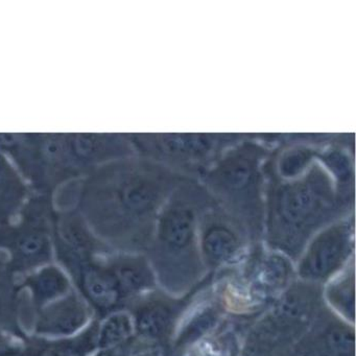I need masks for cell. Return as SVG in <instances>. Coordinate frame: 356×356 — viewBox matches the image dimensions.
I'll list each match as a JSON object with an SVG mask.
<instances>
[{
    "instance_id": "obj_1",
    "label": "cell",
    "mask_w": 356,
    "mask_h": 356,
    "mask_svg": "<svg viewBox=\"0 0 356 356\" xmlns=\"http://www.w3.org/2000/svg\"><path fill=\"white\" fill-rule=\"evenodd\" d=\"M156 199L155 187L136 165L111 161L64 185L53 203L57 210L76 209L112 251L145 254Z\"/></svg>"
},
{
    "instance_id": "obj_2",
    "label": "cell",
    "mask_w": 356,
    "mask_h": 356,
    "mask_svg": "<svg viewBox=\"0 0 356 356\" xmlns=\"http://www.w3.org/2000/svg\"><path fill=\"white\" fill-rule=\"evenodd\" d=\"M295 262L280 252L251 249L234 266L211 275V286L229 316H259L295 281Z\"/></svg>"
},
{
    "instance_id": "obj_3",
    "label": "cell",
    "mask_w": 356,
    "mask_h": 356,
    "mask_svg": "<svg viewBox=\"0 0 356 356\" xmlns=\"http://www.w3.org/2000/svg\"><path fill=\"white\" fill-rule=\"evenodd\" d=\"M145 255L158 287L172 297H188L211 276L202 259L197 218L188 208H174L162 216Z\"/></svg>"
},
{
    "instance_id": "obj_4",
    "label": "cell",
    "mask_w": 356,
    "mask_h": 356,
    "mask_svg": "<svg viewBox=\"0 0 356 356\" xmlns=\"http://www.w3.org/2000/svg\"><path fill=\"white\" fill-rule=\"evenodd\" d=\"M322 304V286L297 279L245 325L243 356H273L289 351L303 337Z\"/></svg>"
},
{
    "instance_id": "obj_5",
    "label": "cell",
    "mask_w": 356,
    "mask_h": 356,
    "mask_svg": "<svg viewBox=\"0 0 356 356\" xmlns=\"http://www.w3.org/2000/svg\"><path fill=\"white\" fill-rule=\"evenodd\" d=\"M53 197L32 195L13 222L0 226V252L16 279L55 262Z\"/></svg>"
},
{
    "instance_id": "obj_6",
    "label": "cell",
    "mask_w": 356,
    "mask_h": 356,
    "mask_svg": "<svg viewBox=\"0 0 356 356\" xmlns=\"http://www.w3.org/2000/svg\"><path fill=\"white\" fill-rule=\"evenodd\" d=\"M3 153L36 195L53 197L64 185L81 178L70 163L65 134H14Z\"/></svg>"
},
{
    "instance_id": "obj_7",
    "label": "cell",
    "mask_w": 356,
    "mask_h": 356,
    "mask_svg": "<svg viewBox=\"0 0 356 356\" xmlns=\"http://www.w3.org/2000/svg\"><path fill=\"white\" fill-rule=\"evenodd\" d=\"M109 254L55 257L56 264L67 273L74 289L90 306L95 318L99 321L116 310L126 308V300L108 262Z\"/></svg>"
},
{
    "instance_id": "obj_8",
    "label": "cell",
    "mask_w": 356,
    "mask_h": 356,
    "mask_svg": "<svg viewBox=\"0 0 356 356\" xmlns=\"http://www.w3.org/2000/svg\"><path fill=\"white\" fill-rule=\"evenodd\" d=\"M353 259V228L347 224L333 225L308 241L295 261L296 277L302 282L322 286Z\"/></svg>"
},
{
    "instance_id": "obj_9",
    "label": "cell",
    "mask_w": 356,
    "mask_h": 356,
    "mask_svg": "<svg viewBox=\"0 0 356 356\" xmlns=\"http://www.w3.org/2000/svg\"><path fill=\"white\" fill-rule=\"evenodd\" d=\"M188 297L179 299L157 289L129 303L124 309L132 316L135 337L170 351L177 322Z\"/></svg>"
},
{
    "instance_id": "obj_10",
    "label": "cell",
    "mask_w": 356,
    "mask_h": 356,
    "mask_svg": "<svg viewBox=\"0 0 356 356\" xmlns=\"http://www.w3.org/2000/svg\"><path fill=\"white\" fill-rule=\"evenodd\" d=\"M289 353L291 356H355V327L335 316L323 303L303 337Z\"/></svg>"
},
{
    "instance_id": "obj_11",
    "label": "cell",
    "mask_w": 356,
    "mask_h": 356,
    "mask_svg": "<svg viewBox=\"0 0 356 356\" xmlns=\"http://www.w3.org/2000/svg\"><path fill=\"white\" fill-rule=\"evenodd\" d=\"M90 306L76 289L38 310L33 316L28 337L66 339L82 332L95 320Z\"/></svg>"
},
{
    "instance_id": "obj_12",
    "label": "cell",
    "mask_w": 356,
    "mask_h": 356,
    "mask_svg": "<svg viewBox=\"0 0 356 356\" xmlns=\"http://www.w3.org/2000/svg\"><path fill=\"white\" fill-rule=\"evenodd\" d=\"M199 245L210 275L234 266L251 250L234 229L220 222L208 225L199 233Z\"/></svg>"
},
{
    "instance_id": "obj_13",
    "label": "cell",
    "mask_w": 356,
    "mask_h": 356,
    "mask_svg": "<svg viewBox=\"0 0 356 356\" xmlns=\"http://www.w3.org/2000/svg\"><path fill=\"white\" fill-rule=\"evenodd\" d=\"M108 262L118 279L126 307L134 300L159 289L145 254L112 252L108 255Z\"/></svg>"
},
{
    "instance_id": "obj_14",
    "label": "cell",
    "mask_w": 356,
    "mask_h": 356,
    "mask_svg": "<svg viewBox=\"0 0 356 356\" xmlns=\"http://www.w3.org/2000/svg\"><path fill=\"white\" fill-rule=\"evenodd\" d=\"M66 149L72 168L80 177L113 161L120 138L108 134H65Z\"/></svg>"
},
{
    "instance_id": "obj_15",
    "label": "cell",
    "mask_w": 356,
    "mask_h": 356,
    "mask_svg": "<svg viewBox=\"0 0 356 356\" xmlns=\"http://www.w3.org/2000/svg\"><path fill=\"white\" fill-rule=\"evenodd\" d=\"M243 333L241 320L228 316L178 356H243Z\"/></svg>"
},
{
    "instance_id": "obj_16",
    "label": "cell",
    "mask_w": 356,
    "mask_h": 356,
    "mask_svg": "<svg viewBox=\"0 0 356 356\" xmlns=\"http://www.w3.org/2000/svg\"><path fill=\"white\" fill-rule=\"evenodd\" d=\"M34 195L14 162L0 152V226L11 224Z\"/></svg>"
},
{
    "instance_id": "obj_17",
    "label": "cell",
    "mask_w": 356,
    "mask_h": 356,
    "mask_svg": "<svg viewBox=\"0 0 356 356\" xmlns=\"http://www.w3.org/2000/svg\"><path fill=\"white\" fill-rule=\"evenodd\" d=\"M99 320L95 318L82 332L66 339L26 337L24 356H90L97 351Z\"/></svg>"
},
{
    "instance_id": "obj_18",
    "label": "cell",
    "mask_w": 356,
    "mask_h": 356,
    "mask_svg": "<svg viewBox=\"0 0 356 356\" xmlns=\"http://www.w3.org/2000/svg\"><path fill=\"white\" fill-rule=\"evenodd\" d=\"M322 301L335 316L355 327V259L322 285Z\"/></svg>"
},
{
    "instance_id": "obj_19",
    "label": "cell",
    "mask_w": 356,
    "mask_h": 356,
    "mask_svg": "<svg viewBox=\"0 0 356 356\" xmlns=\"http://www.w3.org/2000/svg\"><path fill=\"white\" fill-rule=\"evenodd\" d=\"M135 335L134 322L130 312L116 310L99 321L97 351L109 353L126 345Z\"/></svg>"
},
{
    "instance_id": "obj_20",
    "label": "cell",
    "mask_w": 356,
    "mask_h": 356,
    "mask_svg": "<svg viewBox=\"0 0 356 356\" xmlns=\"http://www.w3.org/2000/svg\"><path fill=\"white\" fill-rule=\"evenodd\" d=\"M0 329L26 337L18 321L17 279L3 252H0Z\"/></svg>"
},
{
    "instance_id": "obj_21",
    "label": "cell",
    "mask_w": 356,
    "mask_h": 356,
    "mask_svg": "<svg viewBox=\"0 0 356 356\" xmlns=\"http://www.w3.org/2000/svg\"><path fill=\"white\" fill-rule=\"evenodd\" d=\"M26 337L0 329V356H24Z\"/></svg>"
},
{
    "instance_id": "obj_22",
    "label": "cell",
    "mask_w": 356,
    "mask_h": 356,
    "mask_svg": "<svg viewBox=\"0 0 356 356\" xmlns=\"http://www.w3.org/2000/svg\"><path fill=\"white\" fill-rule=\"evenodd\" d=\"M90 356H107L105 355V354L103 353V352L101 351H97L95 353H93L92 355Z\"/></svg>"
},
{
    "instance_id": "obj_23",
    "label": "cell",
    "mask_w": 356,
    "mask_h": 356,
    "mask_svg": "<svg viewBox=\"0 0 356 356\" xmlns=\"http://www.w3.org/2000/svg\"><path fill=\"white\" fill-rule=\"evenodd\" d=\"M273 356H291L289 355V351L284 352V353L277 354V355Z\"/></svg>"
}]
</instances>
